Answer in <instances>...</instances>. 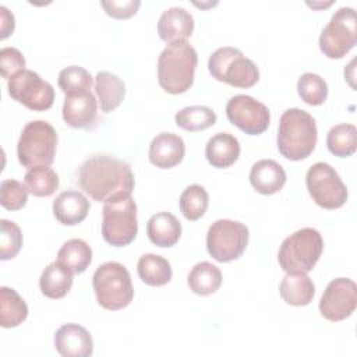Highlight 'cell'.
Wrapping results in <instances>:
<instances>
[{"instance_id": "2", "label": "cell", "mask_w": 357, "mask_h": 357, "mask_svg": "<svg viewBox=\"0 0 357 357\" xmlns=\"http://www.w3.org/2000/svg\"><path fill=\"white\" fill-rule=\"evenodd\" d=\"M315 119L305 110L291 107L283 112L278 128V149L289 160L308 158L317 145Z\"/></svg>"}, {"instance_id": "35", "label": "cell", "mask_w": 357, "mask_h": 357, "mask_svg": "<svg viewBox=\"0 0 357 357\" xmlns=\"http://www.w3.org/2000/svg\"><path fill=\"white\" fill-rule=\"evenodd\" d=\"M297 92L307 105L319 106L326 100L328 85L321 75L304 73L297 81Z\"/></svg>"}, {"instance_id": "8", "label": "cell", "mask_w": 357, "mask_h": 357, "mask_svg": "<svg viewBox=\"0 0 357 357\" xmlns=\"http://www.w3.org/2000/svg\"><path fill=\"white\" fill-rule=\"evenodd\" d=\"M102 236L113 247L128 245L137 236V204L131 195L105 202L102 209Z\"/></svg>"}, {"instance_id": "3", "label": "cell", "mask_w": 357, "mask_h": 357, "mask_svg": "<svg viewBox=\"0 0 357 357\" xmlns=\"http://www.w3.org/2000/svg\"><path fill=\"white\" fill-rule=\"evenodd\" d=\"M197 63V50L187 40L167 45L158 59V81L162 89L172 95L188 91L194 82Z\"/></svg>"}, {"instance_id": "24", "label": "cell", "mask_w": 357, "mask_h": 357, "mask_svg": "<svg viewBox=\"0 0 357 357\" xmlns=\"http://www.w3.org/2000/svg\"><path fill=\"white\" fill-rule=\"evenodd\" d=\"M95 92L105 113L113 112L120 106L126 96V85L116 74L100 71L95 77Z\"/></svg>"}, {"instance_id": "32", "label": "cell", "mask_w": 357, "mask_h": 357, "mask_svg": "<svg viewBox=\"0 0 357 357\" xmlns=\"http://www.w3.org/2000/svg\"><path fill=\"white\" fill-rule=\"evenodd\" d=\"M25 185L35 197H49L59 187V176L49 166H39L29 169L25 176Z\"/></svg>"}, {"instance_id": "15", "label": "cell", "mask_w": 357, "mask_h": 357, "mask_svg": "<svg viewBox=\"0 0 357 357\" xmlns=\"http://www.w3.org/2000/svg\"><path fill=\"white\" fill-rule=\"evenodd\" d=\"M54 347L63 357H89L93 353V340L84 326L64 324L56 331Z\"/></svg>"}, {"instance_id": "11", "label": "cell", "mask_w": 357, "mask_h": 357, "mask_svg": "<svg viewBox=\"0 0 357 357\" xmlns=\"http://www.w3.org/2000/svg\"><path fill=\"white\" fill-rule=\"evenodd\" d=\"M356 11L353 7H340L331 17L319 35V49L329 59H342L357 42Z\"/></svg>"}, {"instance_id": "34", "label": "cell", "mask_w": 357, "mask_h": 357, "mask_svg": "<svg viewBox=\"0 0 357 357\" xmlns=\"http://www.w3.org/2000/svg\"><path fill=\"white\" fill-rule=\"evenodd\" d=\"M57 84L66 95L89 92L92 88V75L79 66H68L59 74Z\"/></svg>"}, {"instance_id": "12", "label": "cell", "mask_w": 357, "mask_h": 357, "mask_svg": "<svg viewBox=\"0 0 357 357\" xmlns=\"http://www.w3.org/2000/svg\"><path fill=\"white\" fill-rule=\"evenodd\" d=\"M10 96L31 110H47L54 102V89L50 82L32 70H22L7 81Z\"/></svg>"}, {"instance_id": "19", "label": "cell", "mask_w": 357, "mask_h": 357, "mask_svg": "<svg viewBox=\"0 0 357 357\" xmlns=\"http://www.w3.org/2000/svg\"><path fill=\"white\" fill-rule=\"evenodd\" d=\"M89 206V201L82 192L68 190L60 192L53 201V215L61 225L74 226L86 218Z\"/></svg>"}, {"instance_id": "22", "label": "cell", "mask_w": 357, "mask_h": 357, "mask_svg": "<svg viewBox=\"0 0 357 357\" xmlns=\"http://www.w3.org/2000/svg\"><path fill=\"white\" fill-rule=\"evenodd\" d=\"M240 142L229 132H218L209 138L205 146L208 162L218 169L231 166L240 156Z\"/></svg>"}, {"instance_id": "14", "label": "cell", "mask_w": 357, "mask_h": 357, "mask_svg": "<svg viewBox=\"0 0 357 357\" xmlns=\"http://www.w3.org/2000/svg\"><path fill=\"white\" fill-rule=\"evenodd\" d=\"M357 307V286L349 278L331 280L321 297L319 312L332 322L349 318Z\"/></svg>"}, {"instance_id": "26", "label": "cell", "mask_w": 357, "mask_h": 357, "mask_svg": "<svg viewBox=\"0 0 357 357\" xmlns=\"http://www.w3.org/2000/svg\"><path fill=\"white\" fill-rule=\"evenodd\" d=\"M57 261L73 275L82 273L92 262V250L84 240L71 238L57 251Z\"/></svg>"}, {"instance_id": "31", "label": "cell", "mask_w": 357, "mask_h": 357, "mask_svg": "<svg viewBox=\"0 0 357 357\" xmlns=\"http://www.w3.org/2000/svg\"><path fill=\"white\" fill-rule=\"evenodd\" d=\"M174 120L177 127L185 131L195 132V131H202L205 128L212 127L216 123L218 116L208 106L194 105V106H187L178 110L174 116Z\"/></svg>"}, {"instance_id": "33", "label": "cell", "mask_w": 357, "mask_h": 357, "mask_svg": "<svg viewBox=\"0 0 357 357\" xmlns=\"http://www.w3.org/2000/svg\"><path fill=\"white\" fill-rule=\"evenodd\" d=\"M178 205L185 219L198 220L208 209L209 195L202 185L191 184L181 192Z\"/></svg>"}, {"instance_id": "23", "label": "cell", "mask_w": 357, "mask_h": 357, "mask_svg": "<svg viewBox=\"0 0 357 357\" xmlns=\"http://www.w3.org/2000/svg\"><path fill=\"white\" fill-rule=\"evenodd\" d=\"M279 293L287 304L301 307L312 301L315 286L304 272H286L280 282Z\"/></svg>"}, {"instance_id": "7", "label": "cell", "mask_w": 357, "mask_h": 357, "mask_svg": "<svg viewBox=\"0 0 357 357\" xmlns=\"http://www.w3.org/2000/svg\"><path fill=\"white\" fill-rule=\"evenodd\" d=\"M211 75L222 82L237 88H250L259 79L255 63L245 57L240 49L225 46L216 49L208 60Z\"/></svg>"}, {"instance_id": "27", "label": "cell", "mask_w": 357, "mask_h": 357, "mask_svg": "<svg viewBox=\"0 0 357 357\" xmlns=\"http://www.w3.org/2000/svg\"><path fill=\"white\" fill-rule=\"evenodd\" d=\"M28 317V305L24 298L11 287H0V325L15 328Z\"/></svg>"}, {"instance_id": "9", "label": "cell", "mask_w": 357, "mask_h": 357, "mask_svg": "<svg viewBox=\"0 0 357 357\" xmlns=\"http://www.w3.org/2000/svg\"><path fill=\"white\" fill-rule=\"evenodd\" d=\"M248 227L237 220L219 219L206 233V248L218 262H230L243 255L248 244Z\"/></svg>"}, {"instance_id": "10", "label": "cell", "mask_w": 357, "mask_h": 357, "mask_svg": "<svg viewBox=\"0 0 357 357\" xmlns=\"http://www.w3.org/2000/svg\"><path fill=\"white\" fill-rule=\"evenodd\" d=\"M305 185L312 201L325 209H337L347 201L349 192L337 172L325 162L314 163L305 174Z\"/></svg>"}, {"instance_id": "30", "label": "cell", "mask_w": 357, "mask_h": 357, "mask_svg": "<svg viewBox=\"0 0 357 357\" xmlns=\"http://www.w3.org/2000/svg\"><path fill=\"white\" fill-rule=\"evenodd\" d=\"M329 152L339 158L351 156L357 148V130L354 124L343 123L333 126L326 135Z\"/></svg>"}, {"instance_id": "39", "label": "cell", "mask_w": 357, "mask_h": 357, "mask_svg": "<svg viewBox=\"0 0 357 357\" xmlns=\"http://www.w3.org/2000/svg\"><path fill=\"white\" fill-rule=\"evenodd\" d=\"M100 6L105 8L107 15L117 18V20H126V18L132 17L138 11L141 1L139 0H120V1L102 0Z\"/></svg>"}, {"instance_id": "25", "label": "cell", "mask_w": 357, "mask_h": 357, "mask_svg": "<svg viewBox=\"0 0 357 357\" xmlns=\"http://www.w3.org/2000/svg\"><path fill=\"white\" fill-rule=\"evenodd\" d=\"M73 286V273L63 266L59 261L49 264L40 278L39 287L43 296L49 298H61L64 297Z\"/></svg>"}, {"instance_id": "1", "label": "cell", "mask_w": 357, "mask_h": 357, "mask_svg": "<svg viewBox=\"0 0 357 357\" xmlns=\"http://www.w3.org/2000/svg\"><path fill=\"white\" fill-rule=\"evenodd\" d=\"M78 183L92 199L107 202L131 195L134 173L124 160L110 155H93L79 166Z\"/></svg>"}, {"instance_id": "6", "label": "cell", "mask_w": 357, "mask_h": 357, "mask_svg": "<svg viewBox=\"0 0 357 357\" xmlns=\"http://www.w3.org/2000/svg\"><path fill=\"white\" fill-rule=\"evenodd\" d=\"M324 250V240L318 230L303 227L286 237L279 248L278 261L284 272H310Z\"/></svg>"}, {"instance_id": "18", "label": "cell", "mask_w": 357, "mask_h": 357, "mask_svg": "<svg viewBox=\"0 0 357 357\" xmlns=\"http://www.w3.org/2000/svg\"><path fill=\"white\" fill-rule=\"evenodd\" d=\"M194 18L183 7L166 8L158 21V33L166 43L185 40L192 35Z\"/></svg>"}, {"instance_id": "5", "label": "cell", "mask_w": 357, "mask_h": 357, "mask_svg": "<svg viewBox=\"0 0 357 357\" xmlns=\"http://www.w3.org/2000/svg\"><path fill=\"white\" fill-rule=\"evenodd\" d=\"M92 286L99 305L116 311L126 308L134 297V287L127 268L116 261H109L96 268Z\"/></svg>"}, {"instance_id": "13", "label": "cell", "mask_w": 357, "mask_h": 357, "mask_svg": "<svg viewBox=\"0 0 357 357\" xmlns=\"http://www.w3.org/2000/svg\"><path fill=\"white\" fill-rule=\"evenodd\" d=\"M226 116L231 124L248 135L262 134L271 121L268 107L250 95H234L226 105Z\"/></svg>"}, {"instance_id": "21", "label": "cell", "mask_w": 357, "mask_h": 357, "mask_svg": "<svg viewBox=\"0 0 357 357\" xmlns=\"http://www.w3.org/2000/svg\"><path fill=\"white\" fill-rule=\"evenodd\" d=\"M146 234L151 243L158 247H173L181 236V223L170 212H158L149 218Z\"/></svg>"}, {"instance_id": "37", "label": "cell", "mask_w": 357, "mask_h": 357, "mask_svg": "<svg viewBox=\"0 0 357 357\" xmlns=\"http://www.w3.org/2000/svg\"><path fill=\"white\" fill-rule=\"evenodd\" d=\"M28 201V188L22 183L6 178L0 183V204L8 211H18Z\"/></svg>"}, {"instance_id": "17", "label": "cell", "mask_w": 357, "mask_h": 357, "mask_svg": "<svg viewBox=\"0 0 357 357\" xmlns=\"http://www.w3.org/2000/svg\"><path fill=\"white\" fill-rule=\"evenodd\" d=\"M185 153L181 137L173 132H160L149 144V162L159 169H170L178 165Z\"/></svg>"}, {"instance_id": "20", "label": "cell", "mask_w": 357, "mask_h": 357, "mask_svg": "<svg viewBox=\"0 0 357 357\" xmlns=\"http://www.w3.org/2000/svg\"><path fill=\"white\" fill-rule=\"evenodd\" d=\"M251 185L264 195L280 191L286 183L284 169L272 159H261L255 162L250 172Z\"/></svg>"}, {"instance_id": "36", "label": "cell", "mask_w": 357, "mask_h": 357, "mask_svg": "<svg viewBox=\"0 0 357 357\" xmlns=\"http://www.w3.org/2000/svg\"><path fill=\"white\" fill-rule=\"evenodd\" d=\"M0 259L7 261L14 258L22 247V233L17 223L1 219L0 220Z\"/></svg>"}, {"instance_id": "38", "label": "cell", "mask_w": 357, "mask_h": 357, "mask_svg": "<svg viewBox=\"0 0 357 357\" xmlns=\"http://www.w3.org/2000/svg\"><path fill=\"white\" fill-rule=\"evenodd\" d=\"M1 77L7 81L17 73L25 70V57L15 47H3L0 50Z\"/></svg>"}, {"instance_id": "4", "label": "cell", "mask_w": 357, "mask_h": 357, "mask_svg": "<svg viewBox=\"0 0 357 357\" xmlns=\"http://www.w3.org/2000/svg\"><path fill=\"white\" fill-rule=\"evenodd\" d=\"M57 148V132L54 127L45 120H32L22 128L17 156L20 163L29 169L50 166L54 160Z\"/></svg>"}, {"instance_id": "40", "label": "cell", "mask_w": 357, "mask_h": 357, "mask_svg": "<svg viewBox=\"0 0 357 357\" xmlns=\"http://www.w3.org/2000/svg\"><path fill=\"white\" fill-rule=\"evenodd\" d=\"M0 20H1V25H0L1 33H0V38L6 39L14 31V25H15L14 15H13V13L8 11L7 7L0 6Z\"/></svg>"}, {"instance_id": "29", "label": "cell", "mask_w": 357, "mask_h": 357, "mask_svg": "<svg viewBox=\"0 0 357 357\" xmlns=\"http://www.w3.org/2000/svg\"><path fill=\"white\" fill-rule=\"evenodd\" d=\"M187 283L190 289L199 296L213 294L222 284V272L220 269L211 262H198L190 271Z\"/></svg>"}, {"instance_id": "16", "label": "cell", "mask_w": 357, "mask_h": 357, "mask_svg": "<svg viewBox=\"0 0 357 357\" xmlns=\"http://www.w3.org/2000/svg\"><path fill=\"white\" fill-rule=\"evenodd\" d=\"M63 119L73 128H89L98 119V100L89 92L66 95L63 103Z\"/></svg>"}, {"instance_id": "28", "label": "cell", "mask_w": 357, "mask_h": 357, "mask_svg": "<svg viewBox=\"0 0 357 357\" xmlns=\"http://www.w3.org/2000/svg\"><path fill=\"white\" fill-rule=\"evenodd\" d=\"M138 276L149 286H163L172 279L170 262L158 254H144L137 264Z\"/></svg>"}]
</instances>
